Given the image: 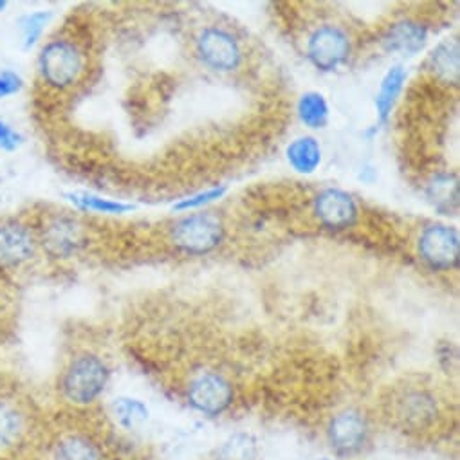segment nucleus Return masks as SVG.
<instances>
[{"label":"nucleus","mask_w":460,"mask_h":460,"mask_svg":"<svg viewBox=\"0 0 460 460\" xmlns=\"http://www.w3.org/2000/svg\"><path fill=\"white\" fill-rule=\"evenodd\" d=\"M458 232L447 224H429L419 237V255L420 261L431 271H453L458 268L460 244Z\"/></svg>","instance_id":"6"},{"label":"nucleus","mask_w":460,"mask_h":460,"mask_svg":"<svg viewBox=\"0 0 460 460\" xmlns=\"http://www.w3.org/2000/svg\"><path fill=\"white\" fill-rule=\"evenodd\" d=\"M24 435V415L10 402L0 399V453L13 449Z\"/></svg>","instance_id":"19"},{"label":"nucleus","mask_w":460,"mask_h":460,"mask_svg":"<svg viewBox=\"0 0 460 460\" xmlns=\"http://www.w3.org/2000/svg\"><path fill=\"white\" fill-rule=\"evenodd\" d=\"M307 58L322 73L340 69L352 53L349 33L334 24L316 28L307 40Z\"/></svg>","instance_id":"7"},{"label":"nucleus","mask_w":460,"mask_h":460,"mask_svg":"<svg viewBox=\"0 0 460 460\" xmlns=\"http://www.w3.org/2000/svg\"><path fill=\"white\" fill-rule=\"evenodd\" d=\"M428 44V26L413 19H402L388 26L381 39V46L386 53L413 57Z\"/></svg>","instance_id":"13"},{"label":"nucleus","mask_w":460,"mask_h":460,"mask_svg":"<svg viewBox=\"0 0 460 460\" xmlns=\"http://www.w3.org/2000/svg\"><path fill=\"white\" fill-rule=\"evenodd\" d=\"M53 460H103V455L91 438L71 435L58 442Z\"/></svg>","instance_id":"21"},{"label":"nucleus","mask_w":460,"mask_h":460,"mask_svg":"<svg viewBox=\"0 0 460 460\" xmlns=\"http://www.w3.org/2000/svg\"><path fill=\"white\" fill-rule=\"evenodd\" d=\"M408 80V73L404 71L402 66H394L386 71L379 84V91L376 94V112L377 119L381 123H386L388 118L392 116V111L395 107L397 98L401 96L404 84Z\"/></svg>","instance_id":"17"},{"label":"nucleus","mask_w":460,"mask_h":460,"mask_svg":"<svg viewBox=\"0 0 460 460\" xmlns=\"http://www.w3.org/2000/svg\"><path fill=\"white\" fill-rule=\"evenodd\" d=\"M51 19H53V13L46 12V10L26 13L19 19L17 24H19V30L22 35V48L26 51L33 49L42 40L44 31L48 30Z\"/></svg>","instance_id":"24"},{"label":"nucleus","mask_w":460,"mask_h":460,"mask_svg":"<svg viewBox=\"0 0 460 460\" xmlns=\"http://www.w3.org/2000/svg\"><path fill=\"white\" fill-rule=\"evenodd\" d=\"M37 246V235L22 220L8 218L0 222V270H21L35 257Z\"/></svg>","instance_id":"8"},{"label":"nucleus","mask_w":460,"mask_h":460,"mask_svg":"<svg viewBox=\"0 0 460 460\" xmlns=\"http://www.w3.org/2000/svg\"><path fill=\"white\" fill-rule=\"evenodd\" d=\"M431 75L444 85H458V40L446 39L435 46L428 57Z\"/></svg>","instance_id":"15"},{"label":"nucleus","mask_w":460,"mask_h":460,"mask_svg":"<svg viewBox=\"0 0 460 460\" xmlns=\"http://www.w3.org/2000/svg\"><path fill=\"white\" fill-rule=\"evenodd\" d=\"M388 413L404 431H422L435 424L438 402L435 395L424 388H404L388 402Z\"/></svg>","instance_id":"4"},{"label":"nucleus","mask_w":460,"mask_h":460,"mask_svg":"<svg viewBox=\"0 0 460 460\" xmlns=\"http://www.w3.org/2000/svg\"><path fill=\"white\" fill-rule=\"evenodd\" d=\"M6 8H8V3H6V0H0V13H3Z\"/></svg>","instance_id":"28"},{"label":"nucleus","mask_w":460,"mask_h":460,"mask_svg":"<svg viewBox=\"0 0 460 460\" xmlns=\"http://www.w3.org/2000/svg\"><path fill=\"white\" fill-rule=\"evenodd\" d=\"M296 112L300 121L311 130L323 128L329 123V116H331V109L325 96L316 91H311L300 96Z\"/></svg>","instance_id":"20"},{"label":"nucleus","mask_w":460,"mask_h":460,"mask_svg":"<svg viewBox=\"0 0 460 460\" xmlns=\"http://www.w3.org/2000/svg\"><path fill=\"white\" fill-rule=\"evenodd\" d=\"M66 199L78 209L85 213H98V215H123L134 209L132 204H125L121 200H112L91 191H69Z\"/></svg>","instance_id":"18"},{"label":"nucleus","mask_w":460,"mask_h":460,"mask_svg":"<svg viewBox=\"0 0 460 460\" xmlns=\"http://www.w3.org/2000/svg\"><path fill=\"white\" fill-rule=\"evenodd\" d=\"M24 143L21 132H17L10 123L0 118V150L15 152Z\"/></svg>","instance_id":"27"},{"label":"nucleus","mask_w":460,"mask_h":460,"mask_svg":"<svg viewBox=\"0 0 460 460\" xmlns=\"http://www.w3.org/2000/svg\"><path fill=\"white\" fill-rule=\"evenodd\" d=\"M226 237L224 222L213 213H190L170 229V243L186 255H208Z\"/></svg>","instance_id":"3"},{"label":"nucleus","mask_w":460,"mask_h":460,"mask_svg":"<svg viewBox=\"0 0 460 460\" xmlns=\"http://www.w3.org/2000/svg\"><path fill=\"white\" fill-rule=\"evenodd\" d=\"M24 89V80L15 71H0V100L19 94Z\"/></svg>","instance_id":"26"},{"label":"nucleus","mask_w":460,"mask_h":460,"mask_svg":"<svg viewBox=\"0 0 460 460\" xmlns=\"http://www.w3.org/2000/svg\"><path fill=\"white\" fill-rule=\"evenodd\" d=\"M112 413L119 426H123L128 431H136L143 428V424L148 420V408L139 399L132 397H118L112 402Z\"/></svg>","instance_id":"23"},{"label":"nucleus","mask_w":460,"mask_h":460,"mask_svg":"<svg viewBox=\"0 0 460 460\" xmlns=\"http://www.w3.org/2000/svg\"><path fill=\"white\" fill-rule=\"evenodd\" d=\"M313 213L325 229L343 232V229H349L358 222L359 208L349 191L327 188L314 197Z\"/></svg>","instance_id":"11"},{"label":"nucleus","mask_w":460,"mask_h":460,"mask_svg":"<svg viewBox=\"0 0 460 460\" xmlns=\"http://www.w3.org/2000/svg\"><path fill=\"white\" fill-rule=\"evenodd\" d=\"M195 51L199 60L215 73H232L243 64V48L239 40L222 28H204L197 35Z\"/></svg>","instance_id":"5"},{"label":"nucleus","mask_w":460,"mask_h":460,"mask_svg":"<svg viewBox=\"0 0 460 460\" xmlns=\"http://www.w3.org/2000/svg\"><path fill=\"white\" fill-rule=\"evenodd\" d=\"M367 417L358 410H345L334 415L327 426V440L340 456L358 455L368 440Z\"/></svg>","instance_id":"12"},{"label":"nucleus","mask_w":460,"mask_h":460,"mask_svg":"<svg viewBox=\"0 0 460 460\" xmlns=\"http://www.w3.org/2000/svg\"><path fill=\"white\" fill-rule=\"evenodd\" d=\"M39 244L53 259L75 257L85 244L84 227L75 217L55 215L40 229Z\"/></svg>","instance_id":"10"},{"label":"nucleus","mask_w":460,"mask_h":460,"mask_svg":"<svg viewBox=\"0 0 460 460\" xmlns=\"http://www.w3.org/2000/svg\"><path fill=\"white\" fill-rule=\"evenodd\" d=\"M226 193V188L224 186H218V188H211V190H206V191H199L195 195H190L186 199H182L181 202H177L173 208L177 211H188V209H197V208H202L209 202H215L218 199H222Z\"/></svg>","instance_id":"25"},{"label":"nucleus","mask_w":460,"mask_h":460,"mask_svg":"<svg viewBox=\"0 0 460 460\" xmlns=\"http://www.w3.org/2000/svg\"><path fill=\"white\" fill-rule=\"evenodd\" d=\"M111 379V370L107 363L96 354L76 356L62 376V394L64 397L78 406H87L100 399Z\"/></svg>","instance_id":"2"},{"label":"nucleus","mask_w":460,"mask_h":460,"mask_svg":"<svg viewBox=\"0 0 460 460\" xmlns=\"http://www.w3.org/2000/svg\"><path fill=\"white\" fill-rule=\"evenodd\" d=\"M188 402L200 413L215 417L234 402V388L217 372H202L188 385Z\"/></svg>","instance_id":"9"},{"label":"nucleus","mask_w":460,"mask_h":460,"mask_svg":"<svg viewBox=\"0 0 460 460\" xmlns=\"http://www.w3.org/2000/svg\"><path fill=\"white\" fill-rule=\"evenodd\" d=\"M87 58L78 42L53 39L46 42L37 58V73L44 85L53 91L75 87L85 73Z\"/></svg>","instance_id":"1"},{"label":"nucleus","mask_w":460,"mask_h":460,"mask_svg":"<svg viewBox=\"0 0 460 460\" xmlns=\"http://www.w3.org/2000/svg\"><path fill=\"white\" fill-rule=\"evenodd\" d=\"M426 199L440 215H455L458 211V177L453 172H438L426 182Z\"/></svg>","instance_id":"14"},{"label":"nucleus","mask_w":460,"mask_h":460,"mask_svg":"<svg viewBox=\"0 0 460 460\" xmlns=\"http://www.w3.org/2000/svg\"><path fill=\"white\" fill-rule=\"evenodd\" d=\"M259 444L257 438L250 433H235L224 440L217 453L215 460H257Z\"/></svg>","instance_id":"22"},{"label":"nucleus","mask_w":460,"mask_h":460,"mask_svg":"<svg viewBox=\"0 0 460 460\" xmlns=\"http://www.w3.org/2000/svg\"><path fill=\"white\" fill-rule=\"evenodd\" d=\"M289 166L300 175H313L323 159V152L320 143L311 136H302L291 141L286 150Z\"/></svg>","instance_id":"16"}]
</instances>
